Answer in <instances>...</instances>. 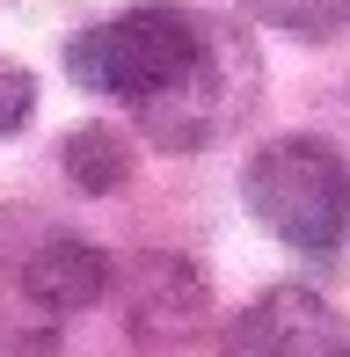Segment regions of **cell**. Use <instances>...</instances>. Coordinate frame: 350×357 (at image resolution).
Here are the masks:
<instances>
[{"label": "cell", "instance_id": "obj_8", "mask_svg": "<svg viewBox=\"0 0 350 357\" xmlns=\"http://www.w3.org/2000/svg\"><path fill=\"white\" fill-rule=\"evenodd\" d=\"M336 357H350V343H343V350H336Z\"/></svg>", "mask_w": 350, "mask_h": 357}, {"label": "cell", "instance_id": "obj_6", "mask_svg": "<svg viewBox=\"0 0 350 357\" xmlns=\"http://www.w3.org/2000/svg\"><path fill=\"white\" fill-rule=\"evenodd\" d=\"M248 8L277 29H299V37H336L350 22V0H248Z\"/></svg>", "mask_w": 350, "mask_h": 357}, {"label": "cell", "instance_id": "obj_2", "mask_svg": "<svg viewBox=\"0 0 350 357\" xmlns=\"http://www.w3.org/2000/svg\"><path fill=\"white\" fill-rule=\"evenodd\" d=\"M241 197L284 248L328 255L350 234V160L328 139H277L248 160Z\"/></svg>", "mask_w": 350, "mask_h": 357}, {"label": "cell", "instance_id": "obj_1", "mask_svg": "<svg viewBox=\"0 0 350 357\" xmlns=\"http://www.w3.org/2000/svg\"><path fill=\"white\" fill-rule=\"evenodd\" d=\"M212 44L219 37L190 8L146 0V8H124V15H109V22L81 29V37L66 44V73L81 80L88 95H117V102H132L139 117H146V109L175 102V95L204 73Z\"/></svg>", "mask_w": 350, "mask_h": 357}, {"label": "cell", "instance_id": "obj_5", "mask_svg": "<svg viewBox=\"0 0 350 357\" xmlns=\"http://www.w3.org/2000/svg\"><path fill=\"white\" fill-rule=\"evenodd\" d=\"M66 168H73V183L81 190H117L124 175H132V153H124V139L117 132H73V146H66Z\"/></svg>", "mask_w": 350, "mask_h": 357}, {"label": "cell", "instance_id": "obj_7", "mask_svg": "<svg viewBox=\"0 0 350 357\" xmlns=\"http://www.w3.org/2000/svg\"><path fill=\"white\" fill-rule=\"evenodd\" d=\"M29 109H37V80H29V66H15V59H0V139L22 132Z\"/></svg>", "mask_w": 350, "mask_h": 357}, {"label": "cell", "instance_id": "obj_4", "mask_svg": "<svg viewBox=\"0 0 350 357\" xmlns=\"http://www.w3.org/2000/svg\"><path fill=\"white\" fill-rule=\"evenodd\" d=\"M22 291L44 306V314H88L109 291V255L81 234H52L37 255L22 263Z\"/></svg>", "mask_w": 350, "mask_h": 357}, {"label": "cell", "instance_id": "obj_3", "mask_svg": "<svg viewBox=\"0 0 350 357\" xmlns=\"http://www.w3.org/2000/svg\"><path fill=\"white\" fill-rule=\"evenodd\" d=\"M336 350H343V328L328 299L307 284H277L227 321V357H336Z\"/></svg>", "mask_w": 350, "mask_h": 357}]
</instances>
